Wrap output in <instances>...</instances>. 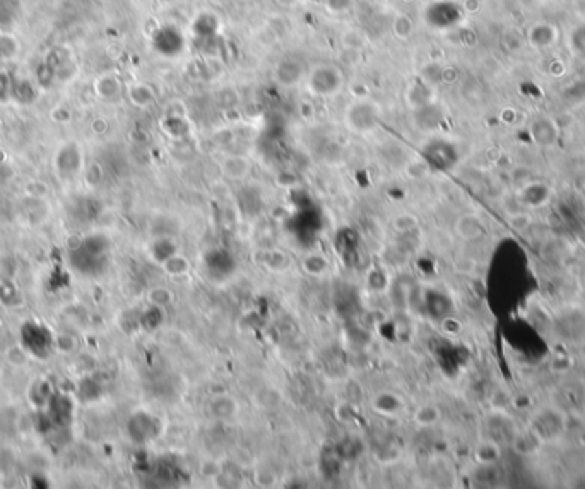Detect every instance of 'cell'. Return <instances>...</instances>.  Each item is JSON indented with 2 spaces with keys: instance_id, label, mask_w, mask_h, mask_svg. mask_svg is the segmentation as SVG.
<instances>
[{
  "instance_id": "6da1fadb",
  "label": "cell",
  "mask_w": 585,
  "mask_h": 489,
  "mask_svg": "<svg viewBox=\"0 0 585 489\" xmlns=\"http://www.w3.org/2000/svg\"><path fill=\"white\" fill-rule=\"evenodd\" d=\"M305 84L313 95L332 96L341 91L344 84L342 72L332 64H318L307 72Z\"/></svg>"
},
{
  "instance_id": "7a4b0ae2",
  "label": "cell",
  "mask_w": 585,
  "mask_h": 489,
  "mask_svg": "<svg viewBox=\"0 0 585 489\" xmlns=\"http://www.w3.org/2000/svg\"><path fill=\"white\" fill-rule=\"evenodd\" d=\"M346 125L356 134H368L375 130L380 122V110L370 99H358L346 110Z\"/></svg>"
},
{
  "instance_id": "3957f363",
  "label": "cell",
  "mask_w": 585,
  "mask_h": 489,
  "mask_svg": "<svg viewBox=\"0 0 585 489\" xmlns=\"http://www.w3.org/2000/svg\"><path fill=\"white\" fill-rule=\"evenodd\" d=\"M102 238H89L79 248L71 252V263L81 272H93L98 265V257L102 253Z\"/></svg>"
},
{
  "instance_id": "277c9868",
  "label": "cell",
  "mask_w": 585,
  "mask_h": 489,
  "mask_svg": "<svg viewBox=\"0 0 585 489\" xmlns=\"http://www.w3.org/2000/svg\"><path fill=\"white\" fill-rule=\"evenodd\" d=\"M307 72L308 69L303 62L289 57L278 62V65H276L274 69V79L278 84L285 86V88H291V86H298L300 82L305 81Z\"/></svg>"
},
{
  "instance_id": "5b68a950",
  "label": "cell",
  "mask_w": 585,
  "mask_h": 489,
  "mask_svg": "<svg viewBox=\"0 0 585 489\" xmlns=\"http://www.w3.org/2000/svg\"><path fill=\"white\" fill-rule=\"evenodd\" d=\"M23 341L31 353L36 356H47L50 349L51 339L47 329L38 327V325L27 324L23 327Z\"/></svg>"
},
{
  "instance_id": "8992f818",
  "label": "cell",
  "mask_w": 585,
  "mask_h": 489,
  "mask_svg": "<svg viewBox=\"0 0 585 489\" xmlns=\"http://www.w3.org/2000/svg\"><path fill=\"white\" fill-rule=\"evenodd\" d=\"M455 231L464 240H477L484 231L483 221L474 214H464L457 219Z\"/></svg>"
},
{
  "instance_id": "52a82bcc",
  "label": "cell",
  "mask_w": 585,
  "mask_h": 489,
  "mask_svg": "<svg viewBox=\"0 0 585 489\" xmlns=\"http://www.w3.org/2000/svg\"><path fill=\"white\" fill-rule=\"evenodd\" d=\"M221 171L230 180H243L250 171V161L243 156H228L221 163Z\"/></svg>"
},
{
  "instance_id": "ba28073f",
  "label": "cell",
  "mask_w": 585,
  "mask_h": 489,
  "mask_svg": "<svg viewBox=\"0 0 585 489\" xmlns=\"http://www.w3.org/2000/svg\"><path fill=\"white\" fill-rule=\"evenodd\" d=\"M57 166L64 175L69 176L77 171L79 166H81V154L74 144H69L62 149L57 158Z\"/></svg>"
},
{
  "instance_id": "9c48e42d",
  "label": "cell",
  "mask_w": 585,
  "mask_h": 489,
  "mask_svg": "<svg viewBox=\"0 0 585 489\" xmlns=\"http://www.w3.org/2000/svg\"><path fill=\"white\" fill-rule=\"evenodd\" d=\"M500 459V446L491 440L481 442L476 449V460L481 464H493Z\"/></svg>"
},
{
  "instance_id": "30bf717a",
  "label": "cell",
  "mask_w": 585,
  "mask_h": 489,
  "mask_svg": "<svg viewBox=\"0 0 585 489\" xmlns=\"http://www.w3.org/2000/svg\"><path fill=\"white\" fill-rule=\"evenodd\" d=\"M19 12L17 0H0V26H12Z\"/></svg>"
},
{
  "instance_id": "8fae6325",
  "label": "cell",
  "mask_w": 585,
  "mask_h": 489,
  "mask_svg": "<svg viewBox=\"0 0 585 489\" xmlns=\"http://www.w3.org/2000/svg\"><path fill=\"white\" fill-rule=\"evenodd\" d=\"M440 419V411L435 405H423L414 414V422L420 426H431Z\"/></svg>"
},
{
  "instance_id": "7c38bea8",
  "label": "cell",
  "mask_w": 585,
  "mask_h": 489,
  "mask_svg": "<svg viewBox=\"0 0 585 489\" xmlns=\"http://www.w3.org/2000/svg\"><path fill=\"white\" fill-rule=\"evenodd\" d=\"M392 27H394V33L399 36V40H409L411 34H413L414 31L413 21H411L409 16H406V14H399V16L394 19Z\"/></svg>"
},
{
  "instance_id": "4fadbf2b",
  "label": "cell",
  "mask_w": 585,
  "mask_h": 489,
  "mask_svg": "<svg viewBox=\"0 0 585 489\" xmlns=\"http://www.w3.org/2000/svg\"><path fill=\"white\" fill-rule=\"evenodd\" d=\"M130 98L136 105L147 106L154 102V91L146 84H137L130 89Z\"/></svg>"
},
{
  "instance_id": "5bb4252c",
  "label": "cell",
  "mask_w": 585,
  "mask_h": 489,
  "mask_svg": "<svg viewBox=\"0 0 585 489\" xmlns=\"http://www.w3.org/2000/svg\"><path fill=\"white\" fill-rule=\"evenodd\" d=\"M189 260L183 259V257H169L165 262V269L168 270L169 274L173 272V276H182V274H185L187 270H189Z\"/></svg>"
},
{
  "instance_id": "9a60e30c",
  "label": "cell",
  "mask_w": 585,
  "mask_h": 489,
  "mask_svg": "<svg viewBox=\"0 0 585 489\" xmlns=\"http://www.w3.org/2000/svg\"><path fill=\"white\" fill-rule=\"evenodd\" d=\"M12 96L23 103L31 102V99H33V89H31L29 82L21 81L17 82V84H14L12 82Z\"/></svg>"
},
{
  "instance_id": "2e32d148",
  "label": "cell",
  "mask_w": 585,
  "mask_h": 489,
  "mask_svg": "<svg viewBox=\"0 0 585 489\" xmlns=\"http://www.w3.org/2000/svg\"><path fill=\"white\" fill-rule=\"evenodd\" d=\"M416 226H418V219L411 216V214H403V216H399L396 221H394V228H396L397 231H401V233H407V231L414 230Z\"/></svg>"
},
{
  "instance_id": "e0dca14e",
  "label": "cell",
  "mask_w": 585,
  "mask_h": 489,
  "mask_svg": "<svg viewBox=\"0 0 585 489\" xmlns=\"http://www.w3.org/2000/svg\"><path fill=\"white\" fill-rule=\"evenodd\" d=\"M325 5H327L329 12L344 14V12H349V9H351L353 5V0H327Z\"/></svg>"
},
{
  "instance_id": "ac0fdd59",
  "label": "cell",
  "mask_w": 585,
  "mask_h": 489,
  "mask_svg": "<svg viewBox=\"0 0 585 489\" xmlns=\"http://www.w3.org/2000/svg\"><path fill=\"white\" fill-rule=\"evenodd\" d=\"M12 96V81L5 72H0V102H7Z\"/></svg>"
},
{
  "instance_id": "d6986e66",
  "label": "cell",
  "mask_w": 585,
  "mask_h": 489,
  "mask_svg": "<svg viewBox=\"0 0 585 489\" xmlns=\"http://www.w3.org/2000/svg\"><path fill=\"white\" fill-rule=\"evenodd\" d=\"M16 53V43L10 36H0V57H12Z\"/></svg>"
},
{
  "instance_id": "ffe728a7",
  "label": "cell",
  "mask_w": 585,
  "mask_h": 489,
  "mask_svg": "<svg viewBox=\"0 0 585 489\" xmlns=\"http://www.w3.org/2000/svg\"><path fill=\"white\" fill-rule=\"evenodd\" d=\"M99 84L106 86V89H102V93H99V95L113 96V95H117V93H119V82H117L115 77H103Z\"/></svg>"
}]
</instances>
